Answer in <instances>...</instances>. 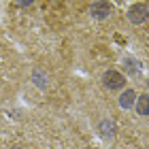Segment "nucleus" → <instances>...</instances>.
<instances>
[{"label":"nucleus","mask_w":149,"mask_h":149,"mask_svg":"<svg viewBox=\"0 0 149 149\" xmlns=\"http://www.w3.org/2000/svg\"><path fill=\"white\" fill-rule=\"evenodd\" d=\"M136 111H139V115H149V96L147 94L136 98Z\"/></svg>","instance_id":"nucleus-5"},{"label":"nucleus","mask_w":149,"mask_h":149,"mask_svg":"<svg viewBox=\"0 0 149 149\" xmlns=\"http://www.w3.org/2000/svg\"><path fill=\"white\" fill-rule=\"evenodd\" d=\"M100 134H102V136H113L115 134V124L111 119H104L102 124H100Z\"/></svg>","instance_id":"nucleus-6"},{"label":"nucleus","mask_w":149,"mask_h":149,"mask_svg":"<svg viewBox=\"0 0 149 149\" xmlns=\"http://www.w3.org/2000/svg\"><path fill=\"white\" fill-rule=\"evenodd\" d=\"M34 81H36L38 87H45V85H47V83H45V74L40 72V70H34Z\"/></svg>","instance_id":"nucleus-7"},{"label":"nucleus","mask_w":149,"mask_h":149,"mask_svg":"<svg viewBox=\"0 0 149 149\" xmlns=\"http://www.w3.org/2000/svg\"><path fill=\"white\" fill-rule=\"evenodd\" d=\"M102 81H104V85L109 87V90H119V87H124V83H126L124 74L117 72V70H107Z\"/></svg>","instance_id":"nucleus-1"},{"label":"nucleus","mask_w":149,"mask_h":149,"mask_svg":"<svg viewBox=\"0 0 149 149\" xmlns=\"http://www.w3.org/2000/svg\"><path fill=\"white\" fill-rule=\"evenodd\" d=\"M90 13H92V17H96V19H104V17H109L111 6L107 2H94L90 6Z\"/></svg>","instance_id":"nucleus-3"},{"label":"nucleus","mask_w":149,"mask_h":149,"mask_svg":"<svg viewBox=\"0 0 149 149\" xmlns=\"http://www.w3.org/2000/svg\"><path fill=\"white\" fill-rule=\"evenodd\" d=\"M147 15H149V11H147L145 4H134V6H130V11H128V19H130L132 24H143L147 19Z\"/></svg>","instance_id":"nucleus-2"},{"label":"nucleus","mask_w":149,"mask_h":149,"mask_svg":"<svg viewBox=\"0 0 149 149\" xmlns=\"http://www.w3.org/2000/svg\"><path fill=\"white\" fill-rule=\"evenodd\" d=\"M136 94H134V90H126L124 94L119 96V107L121 109H130V107H134L136 104Z\"/></svg>","instance_id":"nucleus-4"}]
</instances>
